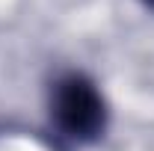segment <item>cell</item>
<instances>
[{
  "mask_svg": "<svg viewBox=\"0 0 154 151\" xmlns=\"http://www.w3.org/2000/svg\"><path fill=\"white\" fill-rule=\"evenodd\" d=\"M51 116L71 139L92 142L104 133L107 125V107L92 80L83 74H68L57 80L51 95Z\"/></svg>",
  "mask_w": 154,
  "mask_h": 151,
  "instance_id": "6da1fadb",
  "label": "cell"
},
{
  "mask_svg": "<svg viewBox=\"0 0 154 151\" xmlns=\"http://www.w3.org/2000/svg\"><path fill=\"white\" fill-rule=\"evenodd\" d=\"M145 3H151V6H154V0H145Z\"/></svg>",
  "mask_w": 154,
  "mask_h": 151,
  "instance_id": "7a4b0ae2",
  "label": "cell"
}]
</instances>
